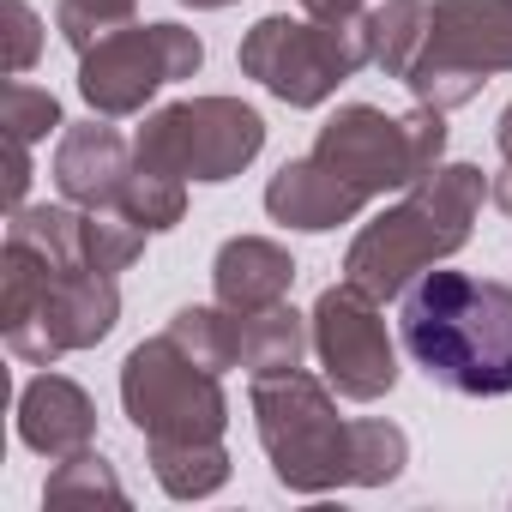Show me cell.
Masks as SVG:
<instances>
[{"instance_id":"6da1fadb","label":"cell","mask_w":512,"mask_h":512,"mask_svg":"<svg viewBox=\"0 0 512 512\" xmlns=\"http://www.w3.org/2000/svg\"><path fill=\"white\" fill-rule=\"evenodd\" d=\"M253 428L272 458V476L290 494H332V488H386L410 464V434L380 416H338L326 380L290 368L253 380Z\"/></svg>"},{"instance_id":"7a4b0ae2","label":"cell","mask_w":512,"mask_h":512,"mask_svg":"<svg viewBox=\"0 0 512 512\" xmlns=\"http://www.w3.org/2000/svg\"><path fill=\"white\" fill-rule=\"evenodd\" d=\"M410 362L458 398H512V284L422 272L398 296Z\"/></svg>"},{"instance_id":"3957f363","label":"cell","mask_w":512,"mask_h":512,"mask_svg":"<svg viewBox=\"0 0 512 512\" xmlns=\"http://www.w3.org/2000/svg\"><path fill=\"white\" fill-rule=\"evenodd\" d=\"M482 199H488V181L476 163L428 169L416 187H404L398 205H386L374 223H362V235L344 253V278L356 290H368L374 302L404 296L422 272H434L440 260H452L470 241Z\"/></svg>"},{"instance_id":"277c9868","label":"cell","mask_w":512,"mask_h":512,"mask_svg":"<svg viewBox=\"0 0 512 512\" xmlns=\"http://www.w3.org/2000/svg\"><path fill=\"white\" fill-rule=\"evenodd\" d=\"M121 320V284L91 266H61L49 253L7 241L0 253V332L31 368H55L73 350H91Z\"/></svg>"},{"instance_id":"5b68a950","label":"cell","mask_w":512,"mask_h":512,"mask_svg":"<svg viewBox=\"0 0 512 512\" xmlns=\"http://www.w3.org/2000/svg\"><path fill=\"white\" fill-rule=\"evenodd\" d=\"M314 157L326 169H338L356 193L380 199V193H404L416 187L428 169H440L446 157V109L416 103L410 115H386L374 103H344L320 139Z\"/></svg>"},{"instance_id":"8992f818","label":"cell","mask_w":512,"mask_h":512,"mask_svg":"<svg viewBox=\"0 0 512 512\" xmlns=\"http://www.w3.org/2000/svg\"><path fill=\"white\" fill-rule=\"evenodd\" d=\"M121 410L145 446H217L229 428V398L211 368H199L169 332L145 338L121 362Z\"/></svg>"},{"instance_id":"52a82bcc","label":"cell","mask_w":512,"mask_h":512,"mask_svg":"<svg viewBox=\"0 0 512 512\" xmlns=\"http://www.w3.org/2000/svg\"><path fill=\"white\" fill-rule=\"evenodd\" d=\"M266 151V121L241 97H181L157 115H145L133 157L175 181H235L253 157Z\"/></svg>"},{"instance_id":"ba28073f","label":"cell","mask_w":512,"mask_h":512,"mask_svg":"<svg viewBox=\"0 0 512 512\" xmlns=\"http://www.w3.org/2000/svg\"><path fill=\"white\" fill-rule=\"evenodd\" d=\"M241 73L290 109H320L344 79L368 67V25H320L272 13L241 37Z\"/></svg>"},{"instance_id":"9c48e42d","label":"cell","mask_w":512,"mask_h":512,"mask_svg":"<svg viewBox=\"0 0 512 512\" xmlns=\"http://www.w3.org/2000/svg\"><path fill=\"white\" fill-rule=\"evenodd\" d=\"M494 73H512V0H434L428 43L404 73V91L452 115Z\"/></svg>"},{"instance_id":"30bf717a","label":"cell","mask_w":512,"mask_h":512,"mask_svg":"<svg viewBox=\"0 0 512 512\" xmlns=\"http://www.w3.org/2000/svg\"><path fill=\"white\" fill-rule=\"evenodd\" d=\"M205 67V43L187 25H127L115 37H103L97 49L79 55V97L91 103V115H139L157 91L193 79Z\"/></svg>"},{"instance_id":"8fae6325","label":"cell","mask_w":512,"mask_h":512,"mask_svg":"<svg viewBox=\"0 0 512 512\" xmlns=\"http://www.w3.org/2000/svg\"><path fill=\"white\" fill-rule=\"evenodd\" d=\"M314 356L326 368V386L350 404H374L398 386V350H392V332L380 320V302L368 290H356L350 278L320 290L314 314Z\"/></svg>"},{"instance_id":"7c38bea8","label":"cell","mask_w":512,"mask_h":512,"mask_svg":"<svg viewBox=\"0 0 512 512\" xmlns=\"http://www.w3.org/2000/svg\"><path fill=\"white\" fill-rule=\"evenodd\" d=\"M127 175H133V145L109 127V115H91V121L61 133V151H55L61 199H73L85 211H115Z\"/></svg>"},{"instance_id":"4fadbf2b","label":"cell","mask_w":512,"mask_h":512,"mask_svg":"<svg viewBox=\"0 0 512 512\" xmlns=\"http://www.w3.org/2000/svg\"><path fill=\"white\" fill-rule=\"evenodd\" d=\"M362 205H368V193H356V187H350L338 169H326L314 151H308V157H290V163L266 181V211H272V223H284V229L320 235V229L356 223Z\"/></svg>"},{"instance_id":"5bb4252c","label":"cell","mask_w":512,"mask_h":512,"mask_svg":"<svg viewBox=\"0 0 512 512\" xmlns=\"http://www.w3.org/2000/svg\"><path fill=\"white\" fill-rule=\"evenodd\" d=\"M19 440L31 452H43L49 464L97 446V404H91V392L79 380H67V374L25 380V392H19Z\"/></svg>"},{"instance_id":"9a60e30c","label":"cell","mask_w":512,"mask_h":512,"mask_svg":"<svg viewBox=\"0 0 512 512\" xmlns=\"http://www.w3.org/2000/svg\"><path fill=\"white\" fill-rule=\"evenodd\" d=\"M296 284V260H290V247L266 241V235H229L217 247V260H211V290L223 308L235 314H260V308H278Z\"/></svg>"},{"instance_id":"2e32d148","label":"cell","mask_w":512,"mask_h":512,"mask_svg":"<svg viewBox=\"0 0 512 512\" xmlns=\"http://www.w3.org/2000/svg\"><path fill=\"white\" fill-rule=\"evenodd\" d=\"M314 350V326L296 308H260V314H241V368L260 380V374H290L302 368V356Z\"/></svg>"},{"instance_id":"e0dca14e","label":"cell","mask_w":512,"mask_h":512,"mask_svg":"<svg viewBox=\"0 0 512 512\" xmlns=\"http://www.w3.org/2000/svg\"><path fill=\"white\" fill-rule=\"evenodd\" d=\"M362 25H368V67H380L386 79L404 85V73L416 67V55L428 43V0H386Z\"/></svg>"},{"instance_id":"ac0fdd59","label":"cell","mask_w":512,"mask_h":512,"mask_svg":"<svg viewBox=\"0 0 512 512\" xmlns=\"http://www.w3.org/2000/svg\"><path fill=\"white\" fill-rule=\"evenodd\" d=\"M169 338L211 374H229L241 368V314L223 308V302H199V308H175L169 314Z\"/></svg>"},{"instance_id":"d6986e66","label":"cell","mask_w":512,"mask_h":512,"mask_svg":"<svg viewBox=\"0 0 512 512\" xmlns=\"http://www.w3.org/2000/svg\"><path fill=\"white\" fill-rule=\"evenodd\" d=\"M151 476L169 500H205L229 482V452L217 446H151Z\"/></svg>"},{"instance_id":"ffe728a7","label":"cell","mask_w":512,"mask_h":512,"mask_svg":"<svg viewBox=\"0 0 512 512\" xmlns=\"http://www.w3.org/2000/svg\"><path fill=\"white\" fill-rule=\"evenodd\" d=\"M115 211H121V217H133L145 235H163V229H175V223L187 217V181L157 175V169H145V163L133 157V175H127V187H121Z\"/></svg>"},{"instance_id":"44dd1931","label":"cell","mask_w":512,"mask_h":512,"mask_svg":"<svg viewBox=\"0 0 512 512\" xmlns=\"http://www.w3.org/2000/svg\"><path fill=\"white\" fill-rule=\"evenodd\" d=\"M43 500H49V506H67V500H109V506H127V488H121L115 464H109L97 446H85V452H73V458H55V470H49V482H43Z\"/></svg>"},{"instance_id":"7402d4cb","label":"cell","mask_w":512,"mask_h":512,"mask_svg":"<svg viewBox=\"0 0 512 512\" xmlns=\"http://www.w3.org/2000/svg\"><path fill=\"white\" fill-rule=\"evenodd\" d=\"M79 253L91 272H127L139 253H145V229L121 211H85V229H79Z\"/></svg>"},{"instance_id":"603a6c76","label":"cell","mask_w":512,"mask_h":512,"mask_svg":"<svg viewBox=\"0 0 512 512\" xmlns=\"http://www.w3.org/2000/svg\"><path fill=\"white\" fill-rule=\"evenodd\" d=\"M133 13H139V0H61V7H55V31L67 37V49L85 55V49H97L103 37L127 31Z\"/></svg>"},{"instance_id":"cb8c5ba5","label":"cell","mask_w":512,"mask_h":512,"mask_svg":"<svg viewBox=\"0 0 512 512\" xmlns=\"http://www.w3.org/2000/svg\"><path fill=\"white\" fill-rule=\"evenodd\" d=\"M0 127H7V139H19V145H37V139H49V127H61V103H55V91H37V85H7L0 91Z\"/></svg>"},{"instance_id":"d4e9b609","label":"cell","mask_w":512,"mask_h":512,"mask_svg":"<svg viewBox=\"0 0 512 512\" xmlns=\"http://www.w3.org/2000/svg\"><path fill=\"white\" fill-rule=\"evenodd\" d=\"M0 19H7V73L19 79V73H31L37 55H43V19L25 7V0H7V7H0Z\"/></svg>"},{"instance_id":"484cf974","label":"cell","mask_w":512,"mask_h":512,"mask_svg":"<svg viewBox=\"0 0 512 512\" xmlns=\"http://www.w3.org/2000/svg\"><path fill=\"white\" fill-rule=\"evenodd\" d=\"M302 13L320 25H362L368 19V0H302Z\"/></svg>"},{"instance_id":"4316f807","label":"cell","mask_w":512,"mask_h":512,"mask_svg":"<svg viewBox=\"0 0 512 512\" xmlns=\"http://www.w3.org/2000/svg\"><path fill=\"white\" fill-rule=\"evenodd\" d=\"M494 145H500V163L512 169V103L500 109V121H494Z\"/></svg>"},{"instance_id":"83f0119b","label":"cell","mask_w":512,"mask_h":512,"mask_svg":"<svg viewBox=\"0 0 512 512\" xmlns=\"http://www.w3.org/2000/svg\"><path fill=\"white\" fill-rule=\"evenodd\" d=\"M181 7H193V13H217V7H235V0H181Z\"/></svg>"}]
</instances>
